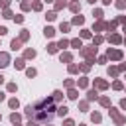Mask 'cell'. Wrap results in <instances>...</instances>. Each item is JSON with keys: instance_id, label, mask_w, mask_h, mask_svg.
<instances>
[{"instance_id": "obj_1", "label": "cell", "mask_w": 126, "mask_h": 126, "mask_svg": "<svg viewBox=\"0 0 126 126\" xmlns=\"http://www.w3.org/2000/svg\"><path fill=\"white\" fill-rule=\"evenodd\" d=\"M108 57H110V59H120V57H122V53H120L118 49H112V51L108 49Z\"/></svg>"}, {"instance_id": "obj_2", "label": "cell", "mask_w": 126, "mask_h": 126, "mask_svg": "<svg viewBox=\"0 0 126 126\" xmlns=\"http://www.w3.org/2000/svg\"><path fill=\"white\" fill-rule=\"evenodd\" d=\"M110 114H112V116H114V120H116V122H118V124H122V122H124V118H122V116H120V114H118V112H116V108H110Z\"/></svg>"}, {"instance_id": "obj_3", "label": "cell", "mask_w": 126, "mask_h": 126, "mask_svg": "<svg viewBox=\"0 0 126 126\" xmlns=\"http://www.w3.org/2000/svg\"><path fill=\"white\" fill-rule=\"evenodd\" d=\"M8 65V53H0V67Z\"/></svg>"}, {"instance_id": "obj_4", "label": "cell", "mask_w": 126, "mask_h": 126, "mask_svg": "<svg viewBox=\"0 0 126 126\" xmlns=\"http://www.w3.org/2000/svg\"><path fill=\"white\" fill-rule=\"evenodd\" d=\"M43 33H45L47 37H51V35L55 33V30H53V28H45V30H43Z\"/></svg>"}, {"instance_id": "obj_5", "label": "cell", "mask_w": 126, "mask_h": 126, "mask_svg": "<svg viewBox=\"0 0 126 126\" xmlns=\"http://www.w3.org/2000/svg\"><path fill=\"white\" fill-rule=\"evenodd\" d=\"M67 110H69V108H67V106H61V108H59V110H57V114H59V116H61V118H63V116H65V114H67Z\"/></svg>"}, {"instance_id": "obj_6", "label": "cell", "mask_w": 126, "mask_h": 126, "mask_svg": "<svg viewBox=\"0 0 126 126\" xmlns=\"http://www.w3.org/2000/svg\"><path fill=\"white\" fill-rule=\"evenodd\" d=\"M71 10H73V12H81V6H79V2H73V4H71Z\"/></svg>"}, {"instance_id": "obj_7", "label": "cell", "mask_w": 126, "mask_h": 126, "mask_svg": "<svg viewBox=\"0 0 126 126\" xmlns=\"http://www.w3.org/2000/svg\"><path fill=\"white\" fill-rule=\"evenodd\" d=\"M108 39H110L112 43H120V35H116V33H114V35H110Z\"/></svg>"}, {"instance_id": "obj_8", "label": "cell", "mask_w": 126, "mask_h": 126, "mask_svg": "<svg viewBox=\"0 0 126 126\" xmlns=\"http://www.w3.org/2000/svg\"><path fill=\"white\" fill-rule=\"evenodd\" d=\"M12 49H20V39H12Z\"/></svg>"}, {"instance_id": "obj_9", "label": "cell", "mask_w": 126, "mask_h": 126, "mask_svg": "<svg viewBox=\"0 0 126 126\" xmlns=\"http://www.w3.org/2000/svg\"><path fill=\"white\" fill-rule=\"evenodd\" d=\"M47 51H49V53H55V51H57V45H55V43L47 45Z\"/></svg>"}, {"instance_id": "obj_10", "label": "cell", "mask_w": 126, "mask_h": 126, "mask_svg": "<svg viewBox=\"0 0 126 126\" xmlns=\"http://www.w3.org/2000/svg\"><path fill=\"white\" fill-rule=\"evenodd\" d=\"M18 69H24V59H16V63H14Z\"/></svg>"}, {"instance_id": "obj_11", "label": "cell", "mask_w": 126, "mask_h": 126, "mask_svg": "<svg viewBox=\"0 0 126 126\" xmlns=\"http://www.w3.org/2000/svg\"><path fill=\"white\" fill-rule=\"evenodd\" d=\"M61 96H63V93H61V91H55V93H53V100H59Z\"/></svg>"}, {"instance_id": "obj_12", "label": "cell", "mask_w": 126, "mask_h": 126, "mask_svg": "<svg viewBox=\"0 0 126 126\" xmlns=\"http://www.w3.org/2000/svg\"><path fill=\"white\" fill-rule=\"evenodd\" d=\"M73 24H83V16H75L73 18Z\"/></svg>"}, {"instance_id": "obj_13", "label": "cell", "mask_w": 126, "mask_h": 126, "mask_svg": "<svg viewBox=\"0 0 126 126\" xmlns=\"http://www.w3.org/2000/svg\"><path fill=\"white\" fill-rule=\"evenodd\" d=\"M67 45H69V41H65V39H61V41H59V45H57V47H61V49H63V47H67Z\"/></svg>"}, {"instance_id": "obj_14", "label": "cell", "mask_w": 126, "mask_h": 126, "mask_svg": "<svg viewBox=\"0 0 126 126\" xmlns=\"http://www.w3.org/2000/svg\"><path fill=\"white\" fill-rule=\"evenodd\" d=\"M71 45H73V47H81V39H73Z\"/></svg>"}, {"instance_id": "obj_15", "label": "cell", "mask_w": 126, "mask_h": 126, "mask_svg": "<svg viewBox=\"0 0 126 126\" xmlns=\"http://www.w3.org/2000/svg\"><path fill=\"white\" fill-rule=\"evenodd\" d=\"M61 61H71V55H69V53H63V55H61Z\"/></svg>"}, {"instance_id": "obj_16", "label": "cell", "mask_w": 126, "mask_h": 126, "mask_svg": "<svg viewBox=\"0 0 126 126\" xmlns=\"http://www.w3.org/2000/svg\"><path fill=\"white\" fill-rule=\"evenodd\" d=\"M33 55H35L33 49H28V51H26V57H33Z\"/></svg>"}, {"instance_id": "obj_17", "label": "cell", "mask_w": 126, "mask_h": 126, "mask_svg": "<svg viewBox=\"0 0 126 126\" xmlns=\"http://www.w3.org/2000/svg\"><path fill=\"white\" fill-rule=\"evenodd\" d=\"M10 106H12V108H18V100L12 98V100H10Z\"/></svg>"}, {"instance_id": "obj_18", "label": "cell", "mask_w": 126, "mask_h": 126, "mask_svg": "<svg viewBox=\"0 0 126 126\" xmlns=\"http://www.w3.org/2000/svg\"><path fill=\"white\" fill-rule=\"evenodd\" d=\"M91 118H93V122H100V116H98V114H94V112H93V116H91Z\"/></svg>"}, {"instance_id": "obj_19", "label": "cell", "mask_w": 126, "mask_h": 126, "mask_svg": "<svg viewBox=\"0 0 126 126\" xmlns=\"http://www.w3.org/2000/svg\"><path fill=\"white\" fill-rule=\"evenodd\" d=\"M10 120H12V122H14V124H16V122H18V120H20V116H18V114H12V116H10Z\"/></svg>"}, {"instance_id": "obj_20", "label": "cell", "mask_w": 126, "mask_h": 126, "mask_svg": "<svg viewBox=\"0 0 126 126\" xmlns=\"http://www.w3.org/2000/svg\"><path fill=\"white\" fill-rule=\"evenodd\" d=\"M45 18H47V20H55V12H49Z\"/></svg>"}, {"instance_id": "obj_21", "label": "cell", "mask_w": 126, "mask_h": 126, "mask_svg": "<svg viewBox=\"0 0 126 126\" xmlns=\"http://www.w3.org/2000/svg\"><path fill=\"white\" fill-rule=\"evenodd\" d=\"M96 87H100V89H104V87H106V83H104V81H96Z\"/></svg>"}, {"instance_id": "obj_22", "label": "cell", "mask_w": 126, "mask_h": 126, "mask_svg": "<svg viewBox=\"0 0 126 126\" xmlns=\"http://www.w3.org/2000/svg\"><path fill=\"white\" fill-rule=\"evenodd\" d=\"M67 96H69V98H77V93H75V91H69V94H67Z\"/></svg>"}, {"instance_id": "obj_23", "label": "cell", "mask_w": 126, "mask_h": 126, "mask_svg": "<svg viewBox=\"0 0 126 126\" xmlns=\"http://www.w3.org/2000/svg\"><path fill=\"white\" fill-rule=\"evenodd\" d=\"M93 98H96V93H94V91H91V93H89V100H93Z\"/></svg>"}, {"instance_id": "obj_24", "label": "cell", "mask_w": 126, "mask_h": 126, "mask_svg": "<svg viewBox=\"0 0 126 126\" xmlns=\"http://www.w3.org/2000/svg\"><path fill=\"white\" fill-rule=\"evenodd\" d=\"M124 4H126L124 0H118V2H116V6H118V8H124Z\"/></svg>"}, {"instance_id": "obj_25", "label": "cell", "mask_w": 126, "mask_h": 126, "mask_svg": "<svg viewBox=\"0 0 126 126\" xmlns=\"http://www.w3.org/2000/svg\"><path fill=\"white\" fill-rule=\"evenodd\" d=\"M93 16H94V18H100V16H102V12H100V10H94V14H93Z\"/></svg>"}, {"instance_id": "obj_26", "label": "cell", "mask_w": 126, "mask_h": 126, "mask_svg": "<svg viewBox=\"0 0 126 126\" xmlns=\"http://www.w3.org/2000/svg\"><path fill=\"white\" fill-rule=\"evenodd\" d=\"M69 30V24H61V32H67Z\"/></svg>"}, {"instance_id": "obj_27", "label": "cell", "mask_w": 126, "mask_h": 126, "mask_svg": "<svg viewBox=\"0 0 126 126\" xmlns=\"http://www.w3.org/2000/svg\"><path fill=\"white\" fill-rule=\"evenodd\" d=\"M26 73H28V77H33V75H35V71H33V69H28Z\"/></svg>"}, {"instance_id": "obj_28", "label": "cell", "mask_w": 126, "mask_h": 126, "mask_svg": "<svg viewBox=\"0 0 126 126\" xmlns=\"http://www.w3.org/2000/svg\"><path fill=\"white\" fill-rule=\"evenodd\" d=\"M63 126H75V124H73V120H65V124H63Z\"/></svg>"}, {"instance_id": "obj_29", "label": "cell", "mask_w": 126, "mask_h": 126, "mask_svg": "<svg viewBox=\"0 0 126 126\" xmlns=\"http://www.w3.org/2000/svg\"><path fill=\"white\" fill-rule=\"evenodd\" d=\"M6 32H8V30H6V28H4V26H0V35H4V33H6Z\"/></svg>"}, {"instance_id": "obj_30", "label": "cell", "mask_w": 126, "mask_h": 126, "mask_svg": "<svg viewBox=\"0 0 126 126\" xmlns=\"http://www.w3.org/2000/svg\"><path fill=\"white\" fill-rule=\"evenodd\" d=\"M28 126H37V120H33V122H28Z\"/></svg>"}, {"instance_id": "obj_31", "label": "cell", "mask_w": 126, "mask_h": 126, "mask_svg": "<svg viewBox=\"0 0 126 126\" xmlns=\"http://www.w3.org/2000/svg\"><path fill=\"white\" fill-rule=\"evenodd\" d=\"M120 106H122V108H126V98H124V100L120 102Z\"/></svg>"}, {"instance_id": "obj_32", "label": "cell", "mask_w": 126, "mask_h": 126, "mask_svg": "<svg viewBox=\"0 0 126 126\" xmlns=\"http://www.w3.org/2000/svg\"><path fill=\"white\" fill-rule=\"evenodd\" d=\"M0 100H4V93H0Z\"/></svg>"}, {"instance_id": "obj_33", "label": "cell", "mask_w": 126, "mask_h": 126, "mask_svg": "<svg viewBox=\"0 0 126 126\" xmlns=\"http://www.w3.org/2000/svg\"><path fill=\"white\" fill-rule=\"evenodd\" d=\"M102 2H104V4H110V2H112V0H102Z\"/></svg>"}, {"instance_id": "obj_34", "label": "cell", "mask_w": 126, "mask_h": 126, "mask_svg": "<svg viewBox=\"0 0 126 126\" xmlns=\"http://www.w3.org/2000/svg\"><path fill=\"white\" fill-rule=\"evenodd\" d=\"M2 83H4V77H2V75H0V85H2Z\"/></svg>"}, {"instance_id": "obj_35", "label": "cell", "mask_w": 126, "mask_h": 126, "mask_svg": "<svg viewBox=\"0 0 126 126\" xmlns=\"http://www.w3.org/2000/svg\"><path fill=\"white\" fill-rule=\"evenodd\" d=\"M89 2H91V4H94V2H96V0H89Z\"/></svg>"}, {"instance_id": "obj_36", "label": "cell", "mask_w": 126, "mask_h": 126, "mask_svg": "<svg viewBox=\"0 0 126 126\" xmlns=\"http://www.w3.org/2000/svg\"><path fill=\"white\" fill-rule=\"evenodd\" d=\"M45 2H51V0H45Z\"/></svg>"}, {"instance_id": "obj_37", "label": "cell", "mask_w": 126, "mask_h": 126, "mask_svg": "<svg viewBox=\"0 0 126 126\" xmlns=\"http://www.w3.org/2000/svg\"><path fill=\"white\" fill-rule=\"evenodd\" d=\"M81 126H85V124H81Z\"/></svg>"}]
</instances>
